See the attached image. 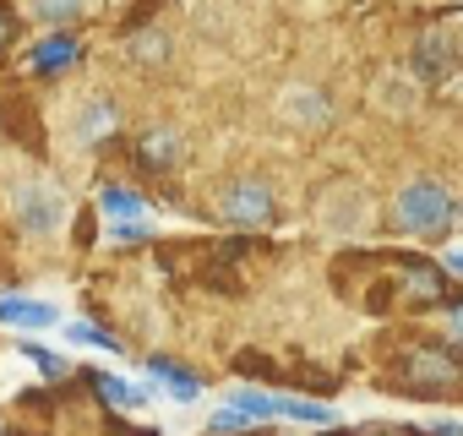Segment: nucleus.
I'll return each instance as SVG.
<instances>
[{"mask_svg":"<svg viewBox=\"0 0 463 436\" xmlns=\"http://www.w3.org/2000/svg\"><path fill=\"white\" fill-rule=\"evenodd\" d=\"M452 213L458 202L436 185V180H409L398 196H392V224L414 241H430V235H447L452 230Z\"/></svg>","mask_w":463,"mask_h":436,"instance_id":"1","label":"nucleus"},{"mask_svg":"<svg viewBox=\"0 0 463 436\" xmlns=\"http://www.w3.org/2000/svg\"><path fill=\"white\" fill-rule=\"evenodd\" d=\"M392 382L403 393H414V398H458L463 393V360L452 349H441V344H425L392 371Z\"/></svg>","mask_w":463,"mask_h":436,"instance_id":"2","label":"nucleus"},{"mask_svg":"<svg viewBox=\"0 0 463 436\" xmlns=\"http://www.w3.org/2000/svg\"><path fill=\"white\" fill-rule=\"evenodd\" d=\"M317 218H322V230L327 235H360L371 218H376V202L365 185L354 180H333L322 196H317Z\"/></svg>","mask_w":463,"mask_h":436,"instance_id":"3","label":"nucleus"},{"mask_svg":"<svg viewBox=\"0 0 463 436\" xmlns=\"http://www.w3.org/2000/svg\"><path fill=\"white\" fill-rule=\"evenodd\" d=\"M218 213L229 218V224H241V230H257V224L273 218V191L262 180H235L218 196Z\"/></svg>","mask_w":463,"mask_h":436,"instance_id":"4","label":"nucleus"},{"mask_svg":"<svg viewBox=\"0 0 463 436\" xmlns=\"http://www.w3.org/2000/svg\"><path fill=\"white\" fill-rule=\"evenodd\" d=\"M17 213H23V224H28L33 235H50L61 218H66V207H61V196H55L50 185H23V191H17Z\"/></svg>","mask_w":463,"mask_h":436,"instance_id":"5","label":"nucleus"},{"mask_svg":"<svg viewBox=\"0 0 463 436\" xmlns=\"http://www.w3.org/2000/svg\"><path fill=\"white\" fill-rule=\"evenodd\" d=\"M376 104H382L387 115H409V109L420 104L414 71H382V77H376Z\"/></svg>","mask_w":463,"mask_h":436,"instance_id":"6","label":"nucleus"},{"mask_svg":"<svg viewBox=\"0 0 463 436\" xmlns=\"http://www.w3.org/2000/svg\"><path fill=\"white\" fill-rule=\"evenodd\" d=\"M284 120H295V126L317 131V126H327V120H333V104H327L317 88H289V93H284Z\"/></svg>","mask_w":463,"mask_h":436,"instance_id":"7","label":"nucleus"},{"mask_svg":"<svg viewBox=\"0 0 463 436\" xmlns=\"http://www.w3.org/2000/svg\"><path fill=\"white\" fill-rule=\"evenodd\" d=\"M0 322H12V327H55L61 311L44 306V300H23V295H0Z\"/></svg>","mask_w":463,"mask_h":436,"instance_id":"8","label":"nucleus"},{"mask_svg":"<svg viewBox=\"0 0 463 436\" xmlns=\"http://www.w3.org/2000/svg\"><path fill=\"white\" fill-rule=\"evenodd\" d=\"M71 61H77V39H66V33H55V39H44V44L28 50V71H61Z\"/></svg>","mask_w":463,"mask_h":436,"instance_id":"9","label":"nucleus"},{"mask_svg":"<svg viewBox=\"0 0 463 436\" xmlns=\"http://www.w3.org/2000/svg\"><path fill=\"white\" fill-rule=\"evenodd\" d=\"M147 371H153V382L169 387V398H180V403L196 398V376H191V371H180V365H169V360H147Z\"/></svg>","mask_w":463,"mask_h":436,"instance_id":"10","label":"nucleus"},{"mask_svg":"<svg viewBox=\"0 0 463 436\" xmlns=\"http://www.w3.org/2000/svg\"><path fill=\"white\" fill-rule=\"evenodd\" d=\"M99 202H104V213H109V218H126V224H131V218H142V196H137V191H126V185H104V191H99Z\"/></svg>","mask_w":463,"mask_h":436,"instance_id":"11","label":"nucleus"},{"mask_svg":"<svg viewBox=\"0 0 463 436\" xmlns=\"http://www.w3.org/2000/svg\"><path fill=\"white\" fill-rule=\"evenodd\" d=\"M93 387H99L115 409H142V398H147L142 387H131V382H120V376H93Z\"/></svg>","mask_w":463,"mask_h":436,"instance_id":"12","label":"nucleus"},{"mask_svg":"<svg viewBox=\"0 0 463 436\" xmlns=\"http://www.w3.org/2000/svg\"><path fill=\"white\" fill-rule=\"evenodd\" d=\"M175 153H180V147H175L169 131H147V142H142V158H147V164H175Z\"/></svg>","mask_w":463,"mask_h":436,"instance_id":"13","label":"nucleus"},{"mask_svg":"<svg viewBox=\"0 0 463 436\" xmlns=\"http://www.w3.org/2000/svg\"><path fill=\"white\" fill-rule=\"evenodd\" d=\"M66 338L71 344H93V349H120V338H109V333H99L88 322H66Z\"/></svg>","mask_w":463,"mask_h":436,"instance_id":"14","label":"nucleus"},{"mask_svg":"<svg viewBox=\"0 0 463 436\" xmlns=\"http://www.w3.org/2000/svg\"><path fill=\"white\" fill-rule=\"evenodd\" d=\"M77 6H82V0H33V12L39 17H55V23L61 17H77Z\"/></svg>","mask_w":463,"mask_h":436,"instance_id":"15","label":"nucleus"},{"mask_svg":"<svg viewBox=\"0 0 463 436\" xmlns=\"http://www.w3.org/2000/svg\"><path fill=\"white\" fill-rule=\"evenodd\" d=\"M109 120H115V115H109V109H93V115H88V120H82V137H88V142H93V137H99V131H104V126H109Z\"/></svg>","mask_w":463,"mask_h":436,"instance_id":"16","label":"nucleus"},{"mask_svg":"<svg viewBox=\"0 0 463 436\" xmlns=\"http://www.w3.org/2000/svg\"><path fill=\"white\" fill-rule=\"evenodd\" d=\"M28 355H33V360H39V365H44L50 376H55V371H66V360H55V355H50L44 344H28Z\"/></svg>","mask_w":463,"mask_h":436,"instance_id":"17","label":"nucleus"},{"mask_svg":"<svg viewBox=\"0 0 463 436\" xmlns=\"http://www.w3.org/2000/svg\"><path fill=\"white\" fill-rule=\"evenodd\" d=\"M452 338H463V306L452 311Z\"/></svg>","mask_w":463,"mask_h":436,"instance_id":"18","label":"nucleus"},{"mask_svg":"<svg viewBox=\"0 0 463 436\" xmlns=\"http://www.w3.org/2000/svg\"><path fill=\"white\" fill-rule=\"evenodd\" d=\"M447 262H452V268H458V273H463V251H452V257H447Z\"/></svg>","mask_w":463,"mask_h":436,"instance_id":"19","label":"nucleus"}]
</instances>
